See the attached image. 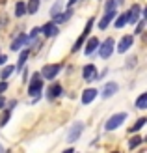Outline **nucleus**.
<instances>
[{"instance_id": "f257e3e1", "label": "nucleus", "mask_w": 147, "mask_h": 153, "mask_svg": "<svg viewBox=\"0 0 147 153\" xmlns=\"http://www.w3.org/2000/svg\"><path fill=\"white\" fill-rule=\"evenodd\" d=\"M127 120V114L125 112H119V114H114L112 118H108V121H106V125H104V129L106 131H114V129H117V127H121V123Z\"/></svg>"}, {"instance_id": "f03ea898", "label": "nucleus", "mask_w": 147, "mask_h": 153, "mask_svg": "<svg viewBox=\"0 0 147 153\" xmlns=\"http://www.w3.org/2000/svg\"><path fill=\"white\" fill-rule=\"evenodd\" d=\"M43 90V80H41V75L39 73H35L34 76H32V80H30V86H28V94L30 95H37L39 91Z\"/></svg>"}, {"instance_id": "7ed1b4c3", "label": "nucleus", "mask_w": 147, "mask_h": 153, "mask_svg": "<svg viewBox=\"0 0 147 153\" xmlns=\"http://www.w3.org/2000/svg\"><path fill=\"white\" fill-rule=\"evenodd\" d=\"M60 71H61V64L45 65L43 71H41V76H43V79H47V80H52V79H56V75H58Z\"/></svg>"}, {"instance_id": "20e7f679", "label": "nucleus", "mask_w": 147, "mask_h": 153, "mask_svg": "<svg viewBox=\"0 0 147 153\" xmlns=\"http://www.w3.org/2000/svg\"><path fill=\"white\" fill-rule=\"evenodd\" d=\"M112 52H114V39H112V37H108V39L103 43V47L99 49V56L106 60V58L112 56Z\"/></svg>"}, {"instance_id": "39448f33", "label": "nucleus", "mask_w": 147, "mask_h": 153, "mask_svg": "<svg viewBox=\"0 0 147 153\" xmlns=\"http://www.w3.org/2000/svg\"><path fill=\"white\" fill-rule=\"evenodd\" d=\"M97 69H95V65L93 64H88L86 67L82 69V79L86 80V82H91V80H97Z\"/></svg>"}, {"instance_id": "423d86ee", "label": "nucleus", "mask_w": 147, "mask_h": 153, "mask_svg": "<svg viewBox=\"0 0 147 153\" xmlns=\"http://www.w3.org/2000/svg\"><path fill=\"white\" fill-rule=\"evenodd\" d=\"M82 131H84V123H75L73 127H71V131H69V134H67V142H75V140H78L80 138V134H82Z\"/></svg>"}, {"instance_id": "0eeeda50", "label": "nucleus", "mask_w": 147, "mask_h": 153, "mask_svg": "<svg viewBox=\"0 0 147 153\" xmlns=\"http://www.w3.org/2000/svg\"><path fill=\"white\" fill-rule=\"evenodd\" d=\"M132 43H134V37L132 36H123L121 41L117 43V52H121V54H123V52H127L130 47H132Z\"/></svg>"}, {"instance_id": "6e6552de", "label": "nucleus", "mask_w": 147, "mask_h": 153, "mask_svg": "<svg viewBox=\"0 0 147 153\" xmlns=\"http://www.w3.org/2000/svg\"><path fill=\"white\" fill-rule=\"evenodd\" d=\"M39 32H43L47 37H54V36L58 34V25H54V22L50 21V22H47V25H43L39 28Z\"/></svg>"}, {"instance_id": "1a4fd4ad", "label": "nucleus", "mask_w": 147, "mask_h": 153, "mask_svg": "<svg viewBox=\"0 0 147 153\" xmlns=\"http://www.w3.org/2000/svg\"><path fill=\"white\" fill-rule=\"evenodd\" d=\"M117 84H115V82H108V84H104V88H103V94H100V95H103V99H110L114 94H117Z\"/></svg>"}, {"instance_id": "9d476101", "label": "nucleus", "mask_w": 147, "mask_h": 153, "mask_svg": "<svg viewBox=\"0 0 147 153\" xmlns=\"http://www.w3.org/2000/svg\"><path fill=\"white\" fill-rule=\"evenodd\" d=\"M142 10H140V6H138V4H134L132 6V10H130V11H127V15H129V22H132V25H134V22H138V21H140L142 19Z\"/></svg>"}, {"instance_id": "9b49d317", "label": "nucleus", "mask_w": 147, "mask_h": 153, "mask_svg": "<svg viewBox=\"0 0 147 153\" xmlns=\"http://www.w3.org/2000/svg\"><path fill=\"white\" fill-rule=\"evenodd\" d=\"M97 94H99V91H97V90H93V88L84 90V91H82V103H84V105H89V103L97 97Z\"/></svg>"}, {"instance_id": "f8f14e48", "label": "nucleus", "mask_w": 147, "mask_h": 153, "mask_svg": "<svg viewBox=\"0 0 147 153\" xmlns=\"http://www.w3.org/2000/svg\"><path fill=\"white\" fill-rule=\"evenodd\" d=\"M99 49V39L97 37H89V41L86 43V47H84V54H93V52Z\"/></svg>"}, {"instance_id": "ddd939ff", "label": "nucleus", "mask_w": 147, "mask_h": 153, "mask_svg": "<svg viewBox=\"0 0 147 153\" xmlns=\"http://www.w3.org/2000/svg\"><path fill=\"white\" fill-rule=\"evenodd\" d=\"M114 17H115V11H114V10L106 11V15H104V17L99 21V28H100V30H104V28H106V26L112 22V19H114Z\"/></svg>"}, {"instance_id": "4468645a", "label": "nucleus", "mask_w": 147, "mask_h": 153, "mask_svg": "<svg viewBox=\"0 0 147 153\" xmlns=\"http://www.w3.org/2000/svg\"><path fill=\"white\" fill-rule=\"evenodd\" d=\"M60 94H61V86H60L58 82L50 84V88L47 90V97L49 99H56V97H60Z\"/></svg>"}, {"instance_id": "2eb2a0df", "label": "nucleus", "mask_w": 147, "mask_h": 153, "mask_svg": "<svg viewBox=\"0 0 147 153\" xmlns=\"http://www.w3.org/2000/svg\"><path fill=\"white\" fill-rule=\"evenodd\" d=\"M71 15H73V10L69 7V10H67L65 13H58V15H54V17H52V22H54V25H60V22H65L69 17H71Z\"/></svg>"}, {"instance_id": "dca6fc26", "label": "nucleus", "mask_w": 147, "mask_h": 153, "mask_svg": "<svg viewBox=\"0 0 147 153\" xmlns=\"http://www.w3.org/2000/svg\"><path fill=\"white\" fill-rule=\"evenodd\" d=\"M24 43H26V34H19V36L11 41V51H19L21 45H24Z\"/></svg>"}, {"instance_id": "f3484780", "label": "nucleus", "mask_w": 147, "mask_h": 153, "mask_svg": "<svg viewBox=\"0 0 147 153\" xmlns=\"http://www.w3.org/2000/svg\"><path fill=\"white\" fill-rule=\"evenodd\" d=\"M37 10H39V0H28V4H26V13L34 15Z\"/></svg>"}, {"instance_id": "a211bd4d", "label": "nucleus", "mask_w": 147, "mask_h": 153, "mask_svg": "<svg viewBox=\"0 0 147 153\" xmlns=\"http://www.w3.org/2000/svg\"><path fill=\"white\" fill-rule=\"evenodd\" d=\"M28 56H30V49H24V51L21 52V56H19V64H17V69H22V67H24V64H26Z\"/></svg>"}, {"instance_id": "6ab92c4d", "label": "nucleus", "mask_w": 147, "mask_h": 153, "mask_svg": "<svg viewBox=\"0 0 147 153\" xmlns=\"http://www.w3.org/2000/svg\"><path fill=\"white\" fill-rule=\"evenodd\" d=\"M136 108H140V110L147 108V94H142L140 97L136 99Z\"/></svg>"}, {"instance_id": "aec40b11", "label": "nucleus", "mask_w": 147, "mask_h": 153, "mask_svg": "<svg viewBox=\"0 0 147 153\" xmlns=\"http://www.w3.org/2000/svg\"><path fill=\"white\" fill-rule=\"evenodd\" d=\"M26 13V2H17L15 6V17H22Z\"/></svg>"}, {"instance_id": "412c9836", "label": "nucleus", "mask_w": 147, "mask_h": 153, "mask_svg": "<svg viewBox=\"0 0 147 153\" xmlns=\"http://www.w3.org/2000/svg\"><path fill=\"white\" fill-rule=\"evenodd\" d=\"M129 22V15L127 13H123V15H119L117 19H115V28H123Z\"/></svg>"}, {"instance_id": "4be33fe9", "label": "nucleus", "mask_w": 147, "mask_h": 153, "mask_svg": "<svg viewBox=\"0 0 147 153\" xmlns=\"http://www.w3.org/2000/svg\"><path fill=\"white\" fill-rule=\"evenodd\" d=\"M10 116H11V108H6V110L2 112V116H0V127H6V123H7V120H10Z\"/></svg>"}, {"instance_id": "5701e85b", "label": "nucleus", "mask_w": 147, "mask_h": 153, "mask_svg": "<svg viewBox=\"0 0 147 153\" xmlns=\"http://www.w3.org/2000/svg\"><path fill=\"white\" fill-rule=\"evenodd\" d=\"M142 142H143V138H142V136H132V138L129 140V148H130V149H134V148H138V146H140Z\"/></svg>"}, {"instance_id": "b1692460", "label": "nucleus", "mask_w": 147, "mask_h": 153, "mask_svg": "<svg viewBox=\"0 0 147 153\" xmlns=\"http://www.w3.org/2000/svg\"><path fill=\"white\" fill-rule=\"evenodd\" d=\"M145 123H147V120H145V118H140V120H138V121H136V123H134L132 127H130V133H136V131H140V129H142Z\"/></svg>"}, {"instance_id": "393cba45", "label": "nucleus", "mask_w": 147, "mask_h": 153, "mask_svg": "<svg viewBox=\"0 0 147 153\" xmlns=\"http://www.w3.org/2000/svg\"><path fill=\"white\" fill-rule=\"evenodd\" d=\"M13 71H15V67H13V65H7V67H4V69H2V75H0V79H2V80H6L10 75H13Z\"/></svg>"}, {"instance_id": "a878e982", "label": "nucleus", "mask_w": 147, "mask_h": 153, "mask_svg": "<svg viewBox=\"0 0 147 153\" xmlns=\"http://www.w3.org/2000/svg\"><path fill=\"white\" fill-rule=\"evenodd\" d=\"M86 37H88V36H84V34H82V36L78 37V39L75 41V45H73V49H71V52H76V51H78V49L82 47V45H84V39H86Z\"/></svg>"}, {"instance_id": "bb28decb", "label": "nucleus", "mask_w": 147, "mask_h": 153, "mask_svg": "<svg viewBox=\"0 0 147 153\" xmlns=\"http://www.w3.org/2000/svg\"><path fill=\"white\" fill-rule=\"evenodd\" d=\"M60 11H61V0H58V2L52 6V10H50V15L54 17V15H58Z\"/></svg>"}, {"instance_id": "cd10ccee", "label": "nucleus", "mask_w": 147, "mask_h": 153, "mask_svg": "<svg viewBox=\"0 0 147 153\" xmlns=\"http://www.w3.org/2000/svg\"><path fill=\"white\" fill-rule=\"evenodd\" d=\"M91 26H93V19H88V22H86V26H84V36H88L89 32H91Z\"/></svg>"}, {"instance_id": "c85d7f7f", "label": "nucleus", "mask_w": 147, "mask_h": 153, "mask_svg": "<svg viewBox=\"0 0 147 153\" xmlns=\"http://www.w3.org/2000/svg\"><path fill=\"white\" fill-rule=\"evenodd\" d=\"M143 26H145V19L142 17V19H140V22H138V26H136V34H142Z\"/></svg>"}, {"instance_id": "c756f323", "label": "nucleus", "mask_w": 147, "mask_h": 153, "mask_svg": "<svg viewBox=\"0 0 147 153\" xmlns=\"http://www.w3.org/2000/svg\"><path fill=\"white\" fill-rule=\"evenodd\" d=\"M104 7H106V11H110V10H114V7H115V0H106V4H104Z\"/></svg>"}, {"instance_id": "7c9ffc66", "label": "nucleus", "mask_w": 147, "mask_h": 153, "mask_svg": "<svg viewBox=\"0 0 147 153\" xmlns=\"http://www.w3.org/2000/svg\"><path fill=\"white\" fill-rule=\"evenodd\" d=\"M136 62H138V58H136V56L129 58V60H127V67H134V65H136Z\"/></svg>"}, {"instance_id": "2f4dec72", "label": "nucleus", "mask_w": 147, "mask_h": 153, "mask_svg": "<svg viewBox=\"0 0 147 153\" xmlns=\"http://www.w3.org/2000/svg\"><path fill=\"white\" fill-rule=\"evenodd\" d=\"M6 90H7V82H6V80H2V82H0V95H2Z\"/></svg>"}, {"instance_id": "473e14b6", "label": "nucleus", "mask_w": 147, "mask_h": 153, "mask_svg": "<svg viewBox=\"0 0 147 153\" xmlns=\"http://www.w3.org/2000/svg\"><path fill=\"white\" fill-rule=\"evenodd\" d=\"M76 2H78V0H69V2H67V7H73Z\"/></svg>"}, {"instance_id": "72a5a7b5", "label": "nucleus", "mask_w": 147, "mask_h": 153, "mask_svg": "<svg viewBox=\"0 0 147 153\" xmlns=\"http://www.w3.org/2000/svg\"><path fill=\"white\" fill-rule=\"evenodd\" d=\"M4 105H6V99L0 95V108H4Z\"/></svg>"}, {"instance_id": "f704fd0d", "label": "nucleus", "mask_w": 147, "mask_h": 153, "mask_svg": "<svg viewBox=\"0 0 147 153\" xmlns=\"http://www.w3.org/2000/svg\"><path fill=\"white\" fill-rule=\"evenodd\" d=\"M6 60H7V58H6V56H4V54H0V65H2V64H4V62H6Z\"/></svg>"}, {"instance_id": "c9c22d12", "label": "nucleus", "mask_w": 147, "mask_h": 153, "mask_svg": "<svg viewBox=\"0 0 147 153\" xmlns=\"http://www.w3.org/2000/svg\"><path fill=\"white\" fill-rule=\"evenodd\" d=\"M15 105H17V101H10V103H7V106H10V108H13Z\"/></svg>"}, {"instance_id": "e433bc0d", "label": "nucleus", "mask_w": 147, "mask_h": 153, "mask_svg": "<svg viewBox=\"0 0 147 153\" xmlns=\"http://www.w3.org/2000/svg\"><path fill=\"white\" fill-rule=\"evenodd\" d=\"M115 2H117L115 6H121V4H123V0H115Z\"/></svg>"}, {"instance_id": "4c0bfd02", "label": "nucleus", "mask_w": 147, "mask_h": 153, "mask_svg": "<svg viewBox=\"0 0 147 153\" xmlns=\"http://www.w3.org/2000/svg\"><path fill=\"white\" fill-rule=\"evenodd\" d=\"M6 2H7V0H0V6H4Z\"/></svg>"}]
</instances>
